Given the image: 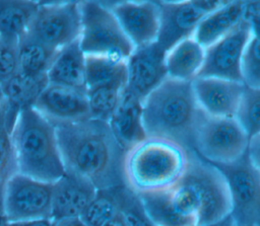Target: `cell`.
Returning <instances> with one entry per match:
<instances>
[{
    "instance_id": "cell-38",
    "label": "cell",
    "mask_w": 260,
    "mask_h": 226,
    "mask_svg": "<svg viewBox=\"0 0 260 226\" xmlns=\"http://www.w3.org/2000/svg\"><path fill=\"white\" fill-rule=\"evenodd\" d=\"M208 226H234V222H233V219L231 216L226 217L225 219L217 222V223H214V224H211V225H208Z\"/></svg>"
},
{
    "instance_id": "cell-26",
    "label": "cell",
    "mask_w": 260,
    "mask_h": 226,
    "mask_svg": "<svg viewBox=\"0 0 260 226\" xmlns=\"http://www.w3.org/2000/svg\"><path fill=\"white\" fill-rule=\"evenodd\" d=\"M56 52L26 34L17 45L18 71L31 76H45Z\"/></svg>"
},
{
    "instance_id": "cell-3",
    "label": "cell",
    "mask_w": 260,
    "mask_h": 226,
    "mask_svg": "<svg viewBox=\"0 0 260 226\" xmlns=\"http://www.w3.org/2000/svg\"><path fill=\"white\" fill-rule=\"evenodd\" d=\"M202 112L192 81L167 77L142 100L146 137L176 143L188 151H194L195 131Z\"/></svg>"
},
{
    "instance_id": "cell-13",
    "label": "cell",
    "mask_w": 260,
    "mask_h": 226,
    "mask_svg": "<svg viewBox=\"0 0 260 226\" xmlns=\"http://www.w3.org/2000/svg\"><path fill=\"white\" fill-rule=\"evenodd\" d=\"M134 48L157 42L160 14L157 1H104Z\"/></svg>"
},
{
    "instance_id": "cell-25",
    "label": "cell",
    "mask_w": 260,
    "mask_h": 226,
    "mask_svg": "<svg viewBox=\"0 0 260 226\" xmlns=\"http://www.w3.org/2000/svg\"><path fill=\"white\" fill-rule=\"evenodd\" d=\"M247 16L251 21V35L243 56V82L249 87L260 88V9L255 1H249Z\"/></svg>"
},
{
    "instance_id": "cell-14",
    "label": "cell",
    "mask_w": 260,
    "mask_h": 226,
    "mask_svg": "<svg viewBox=\"0 0 260 226\" xmlns=\"http://www.w3.org/2000/svg\"><path fill=\"white\" fill-rule=\"evenodd\" d=\"M166 51L157 44L135 48L126 61V88L142 100L168 77Z\"/></svg>"
},
{
    "instance_id": "cell-9",
    "label": "cell",
    "mask_w": 260,
    "mask_h": 226,
    "mask_svg": "<svg viewBox=\"0 0 260 226\" xmlns=\"http://www.w3.org/2000/svg\"><path fill=\"white\" fill-rule=\"evenodd\" d=\"M80 1H40L27 34L59 50L79 39Z\"/></svg>"
},
{
    "instance_id": "cell-5",
    "label": "cell",
    "mask_w": 260,
    "mask_h": 226,
    "mask_svg": "<svg viewBox=\"0 0 260 226\" xmlns=\"http://www.w3.org/2000/svg\"><path fill=\"white\" fill-rule=\"evenodd\" d=\"M191 153L176 143L147 137L125 153V184L137 194L169 190L185 173Z\"/></svg>"
},
{
    "instance_id": "cell-4",
    "label": "cell",
    "mask_w": 260,
    "mask_h": 226,
    "mask_svg": "<svg viewBox=\"0 0 260 226\" xmlns=\"http://www.w3.org/2000/svg\"><path fill=\"white\" fill-rule=\"evenodd\" d=\"M9 136L19 173L52 183L65 174L56 127L37 109L19 112Z\"/></svg>"
},
{
    "instance_id": "cell-6",
    "label": "cell",
    "mask_w": 260,
    "mask_h": 226,
    "mask_svg": "<svg viewBox=\"0 0 260 226\" xmlns=\"http://www.w3.org/2000/svg\"><path fill=\"white\" fill-rule=\"evenodd\" d=\"M80 10L78 40L84 55L127 61L135 48L104 1H80Z\"/></svg>"
},
{
    "instance_id": "cell-12",
    "label": "cell",
    "mask_w": 260,
    "mask_h": 226,
    "mask_svg": "<svg viewBox=\"0 0 260 226\" xmlns=\"http://www.w3.org/2000/svg\"><path fill=\"white\" fill-rule=\"evenodd\" d=\"M251 35L246 16L223 37L205 49V60L197 77H214L243 82V56Z\"/></svg>"
},
{
    "instance_id": "cell-8",
    "label": "cell",
    "mask_w": 260,
    "mask_h": 226,
    "mask_svg": "<svg viewBox=\"0 0 260 226\" xmlns=\"http://www.w3.org/2000/svg\"><path fill=\"white\" fill-rule=\"evenodd\" d=\"M215 166L229 185L234 226H260V172L248 152L235 162Z\"/></svg>"
},
{
    "instance_id": "cell-31",
    "label": "cell",
    "mask_w": 260,
    "mask_h": 226,
    "mask_svg": "<svg viewBox=\"0 0 260 226\" xmlns=\"http://www.w3.org/2000/svg\"><path fill=\"white\" fill-rule=\"evenodd\" d=\"M17 172L10 136L7 132H0V213H3L4 193L7 182Z\"/></svg>"
},
{
    "instance_id": "cell-23",
    "label": "cell",
    "mask_w": 260,
    "mask_h": 226,
    "mask_svg": "<svg viewBox=\"0 0 260 226\" xmlns=\"http://www.w3.org/2000/svg\"><path fill=\"white\" fill-rule=\"evenodd\" d=\"M205 60V48L193 36L187 37L166 53L168 77L181 81H193Z\"/></svg>"
},
{
    "instance_id": "cell-2",
    "label": "cell",
    "mask_w": 260,
    "mask_h": 226,
    "mask_svg": "<svg viewBox=\"0 0 260 226\" xmlns=\"http://www.w3.org/2000/svg\"><path fill=\"white\" fill-rule=\"evenodd\" d=\"M66 171L76 173L98 190L124 185L125 151L115 139L108 122L88 119L54 125Z\"/></svg>"
},
{
    "instance_id": "cell-21",
    "label": "cell",
    "mask_w": 260,
    "mask_h": 226,
    "mask_svg": "<svg viewBox=\"0 0 260 226\" xmlns=\"http://www.w3.org/2000/svg\"><path fill=\"white\" fill-rule=\"evenodd\" d=\"M248 3L249 1H225L201 20L193 37L203 48H208L228 34L247 16Z\"/></svg>"
},
{
    "instance_id": "cell-19",
    "label": "cell",
    "mask_w": 260,
    "mask_h": 226,
    "mask_svg": "<svg viewBox=\"0 0 260 226\" xmlns=\"http://www.w3.org/2000/svg\"><path fill=\"white\" fill-rule=\"evenodd\" d=\"M48 84L46 75L31 76L18 71L1 85L5 101V125L9 135L19 112L34 107Z\"/></svg>"
},
{
    "instance_id": "cell-27",
    "label": "cell",
    "mask_w": 260,
    "mask_h": 226,
    "mask_svg": "<svg viewBox=\"0 0 260 226\" xmlns=\"http://www.w3.org/2000/svg\"><path fill=\"white\" fill-rule=\"evenodd\" d=\"M118 187L98 190L95 197L79 217L85 226H104L119 213Z\"/></svg>"
},
{
    "instance_id": "cell-22",
    "label": "cell",
    "mask_w": 260,
    "mask_h": 226,
    "mask_svg": "<svg viewBox=\"0 0 260 226\" xmlns=\"http://www.w3.org/2000/svg\"><path fill=\"white\" fill-rule=\"evenodd\" d=\"M40 1L0 0V42L17 46L27 34Z\"/></svg>"
},
{
    "instance_id": "cell-1",
    "label": "cell",
    "mask_w": 260,
    "mask_h": 226,
    "mask_svg": "<svg viewBox=\"0 0 260 226\" xmlns=\"http://www.w3.org/2000/svg\"><path fill=\"white\" fill-rule=\"evenodd\" d=\"M138 195L155 226H208L232 213L224 175L195 151L190 155L185 173L174 186Z\"/></svg>"
},
{
    "instance_id": "cell-10",
    "label": "cell",
    "mask_w": 260,
    "mask_h": 226,
    "mask_svg": "<svg viewBox=\"0 0 260 226\" xmlns=\"http://www.w3.org/2000/svg\"><path fill=\"white\" fill-rule=\"evenodd\" d=\"M54 182L15 173L7 182L3 213L9 222L52 218Z\"/></svg>"
},
{
    "instance_id": "cell-17",
    "label": "cell",
    "mask_w": 260,
    "mask_h": 226,
    "mask_svg": "<svg viewBox=\"0 0 260 226\" xmlns=\"http://www.w3.org/2000/svg\"><path fill=\"white\" fill-rule=\"evenodd\" d=\"M98 189L88 179L66 171L54 182L52 219L56 222L79 218L93 200Z\"/></svg>"
},
{
    "instance_id": "cell-36",
    "label": "cell",
    "mask_w": 260,
    "mask_h": 226,
    "mask_svg": "<svg viewBox=\"0 0 260 226\" xmlns=\"http://www.w3.org/2000/svg\"><path fill=\"white\" fill-rule=\"evenodd\" d=\"M56 226H85L79 218L66 219L59 222H56Z\"/></svg>"
},
{
    "instance_id": "cell-35",
    "label": "cell",
    "mask_w": 260,
    "mask_h": 226,
    "mask_svg": "<svg viewBox=\"0 0 260 226\" xmlns=\"http://www.w3.org/2000/svg\"><path fill=\"white\" fill-rule=\"evenodd\" d=\"M0 132H7L5 125V101L0 85ZM8 133V132H7Z\"/></svg>"
},
{
    "instance_id": "cell-34",
    "label": "cell",
    "mask_w": 260,
    "mask_h": 226,
    "mask_svg": "<svg viewBox=\"0 0 260 226\" xmlns=\"http://www.w3.org/2000/svg\"><path fill=\"white\" fill-rule=\"evenodd\" d=\"M9 226H56V221L52 218H45L22 222H10Z\"/></svg>"
},
{
    "instance_id": "cell-11",
    "label": "cell",
    "mask_w": 260,
    "mask_h": 226,
    "mask_svg": "<svg viewBox=\"0 0 260 226\" xmlns=\"http://www.w3.org/2000/svg\"><path fill=\"white\" fill-rule=\"evenodd\" d=\"M225 1H157L160 25L157 44L168 52L179 42L193 36L201 20Z\"/></svg>"
},
{
    "instance_id": "cell-30",
    "label": "cell",
    "mask_w": 260,
    "mask_h": 226,
    "mask_svg": "<svg viewBox=\"0 0 260 226\" xmlns=\"http://www.w3.org/2000/svg\"><path fill=\"white\" fill-rule=\"evenodd\" d=\"M119 212L126 226H155L148 217L137 193L126 184L118 187Z\"/></svg>"
},
{
    "instance_id": "cell-15",
    "label": "cell",
    "mask_w": 260,
    "mask_h": 226,
    "mask_svg": "<svg viewBox=\"0 0 260 226\" xmlns=\"http://www.w3.org/2000/svg\"><path fill=\"white\" fill-rule=\"evenodd\" d=\"M34 108L52 124H72L90 119L86 91L48 84Z\"/></svg>"
},
{
    "instance_id": "cell-32",
    "label": "cell",
    "mask_w": 260,
    "mask_h": 226,
    "mask_svg": "<svg viewBox=\"0 0 260 226\" xmlns=\"http://www.w3.org/2000/svg\"><path fill=\"white\" fill-rule=\"evenodd\" d=\"M18 72L17 46L0 42V85Z\"/></svg>"
},
{
    "instance_id": "cell-16",
    "label": "cell",
    "mask_w": 260,
    "mask_h": 226,
    "mask_svg": "<svg viewBox=\"0 0 260 226\" xmlns=\"http://www.w3.org/2000/svg\"><path fill=\"white\" fill-rule=\"evenodd\" d=\"M193 91L200 109L211 117L235 118L244 94V82L214 77H196Z\"/></svg>"
},
{
    "instance_id": "cell-18",
    "label": "cell",
    "mask_w": 260,
    "mask_h": 226,
    "mask_svg": "<svg viewBox=\"0 0 260 226\" xmlns=\"http://www.w3.org/2000/svg\"><path fill=\"white\" fill-rule=\"evenodd\" d=\"M108 123L115 139L125 152L147 138L142 122V99L127 88L123 91Z\"/></svg>"
},
{
    "instance_id": "cell-39",
    "label": "cell",
    "mask_w": 260,
    "mask_h": 226,
    "mask_svg": "<svg viewBox=\"0 0 260 226\" xmlns=\"http://www.w3.org/2000/svg\"><path fill=\"white\" fill-rule=\"evenodd\" d=\"M9 221L3 213H0V226H9Z\"/></svg>"
},
{
    "instance_id": "cell-28",
    "label": "cell",
    "mask_w": 260,
    "mask_h": 226,
    "mask_svg": "<svg viewBox=\"0 0 260 226\" xmlns=\"http://www.w3.org/2000/svg\"><path fill=\"white\" fill-rule=\"evenodd\" d=\"M124 84H113L86 91L90 117L92 119L109 122L123 91Z\"/></svg>"
},
{
    "instance_id": "cell-33",
    "label": "cell",
    "mask_w": 260,
    "mask_h": 226,
    "mask_svg": "<svg viewBox=\"0 0 260 226\" xmlns=\"http://www.w3.org/2000/svg\"><path fill=\"white\" fill-rule=\"evenodd\" d=\"M248 154L251 161L260 172V134L250 139Z\"/></svg>"
},
{
    "instance_id": "cell-20",
    "label": "cell",
    "mask_w": 260,
    "mask_h": 226,
    "mask_svg": "<svg viewBox=\"0 0 260 226\" xmlns=\"http://www.w3.org/2000/svg\"><path fill=\"white\" fill-rule=\"evenodd\" d=\"M46 76L49 84L85 90V55L79 40L57 50Z\"/></svg>"
},
{
    "instance_id": "cell-7",
    "label": "cell",
    "mask_w": 260,
    "mask_h": 226,
    "mask_svg": "<svg viewBox=\"0 0 260 226\" xmlns=\"http://www.w3.org/2000/svg\"><path fill=\"white\" fill-rule=\"evenodd\" d=\"M249 143V136L236 118L202 112L195 131L194 151L207 162L213 165L235 162L248 152Z\"/></svg>"
},
{
    "instance_id": "cell-29",
    "label": "cell",
    "mask_w": 260,
    "mask_h": 226,
    "mask_svg": "<svg viewBox=\"0 0 260 226\" xmlns=\"http://www.w3.org/2000/svg\"><path fill=\"white\" fill-rule=\"evenodd\" d=\"M235 118L250 139L260 134V88L246 85Z\"/></svg>"
},
{
    "instance_id": "cell-37",
    "label": "cell",
    "mask_w": 260,
    "mask_h": 226,
    "mask_svg": "<svg viewBox=\"0 0 260 226\" xmlns=\"http://www.w3.org/2000/svg\"><path fill=\"white\" fill-rule=\"evenodd\" d=\"M104 226H126V223H125V221L123 219V216L119 212L110 221H108Z\"/></svg>"
},
{
    "instance_id": "cell-24",
    "label": "cell",
    "mask_w": 260,
    "mask_h": 226,
    "mask_svg": "<svg viewBox=\"0 0 260 226\" xmlns=\"http://www.w3.org/2000/svg\"><path fill=\"white\" fill-rule=\"evenodd\" d=\"M113 84L127 86L126 61H117L99 56H85V90Z\"/></svg>"
}]
</instances>
